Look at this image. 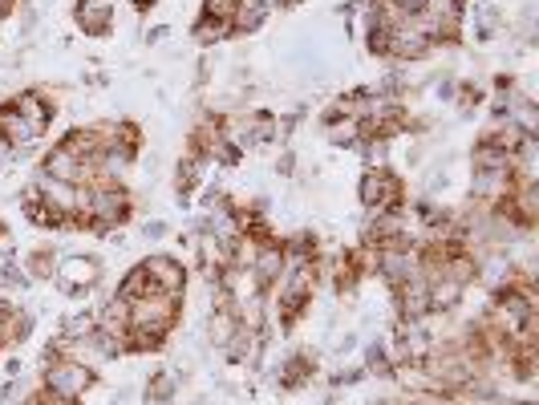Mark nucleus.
<instances>
[{"label":"nucleus","mask_w":539,"mask_h":405,"mask_svg":"<svg viewBox=\"0 0 539 405\" xmlns=\"http://www.w3.org/2000/svg\"><path fill=\"white\" fill-rule=\"evenodd\" d=\"M325 138H329L333 146H357V142L365 138V126H361L353 114H337V118L325 114Z\"/></svg>","instance_id":"412c9836"},{"label":"nucleus","mask_w":539,"mask_h":405,"mask_svg":"<svg viewBox=\"0 0 539 405\" xmlns=\"http://www.w3.org/2000/svg\"><path fill=\"white\" fill-rule=\"evenodd\" d=\"M45 130L41 126H33L29 118H21L9 102L0 106V138H5L13 150H25V146H37V138H41Z\"/></svg>","instance_id":"ddd939ff"},{"label":"nucleus","mask_w":539,"mask_h":405,"mask_svg":"<svg viewBox=\"0 0 539 405\" xmlns=\"http://www.w3.org/2000/svg\"><path fill=\"white\" fill-rule=\"evenodd\" d=\"M365 373H373V377H390L394 373V361H390V353H385L381 341L365 345Z\"/></svg>","instance_id":"c85d7f7f"},{"label":"nucleus","mask_w":539,"mask_h":405,"mask_svg":"<svg viewBox=\"0 0 539 405\" xmlns=\"http://www.w3.org/2000/svg\"><path fill=\"white\" fill-rule=\"evenodd\" d=\"M13 158H17V150H13V146H9L5 138H0V171H5V167H9V162H13Z\"/></svg>","instance_id":"72a5a7b5"},{"label":"nucleus","mask_w":539,"mask_h":405,"mask_svg":"<svg viewBox=\"0 0 539 405\" xmlns=\"http://www.w3.org/2000/svg\"><path fill=\"white\" fill-rule=\"evenodd\" d=\"M134 203L118 183H82V211H77V227H90V231H118L130 219Z\"/></svg>","instance_id":"f257e3e1"},{"label":"nucleus","mask_w":539,"mask_h":405,"mask_svg":"<svg viewBox=\"0 0 539 405\" xmlns=\"http://www.w3.org/2000/svg\"><path fill=\"white\" fill-rule=\"evenodd\" d=\"M53 268H57L53 252H49V248H37V252L25 260V280H29V284H37V280H53Z\"/></svg>","instance_id":"a878e982"},{"label":"nucleus","mask_w":539,"mask_h":405,"mask_svg":"<svg viewBox=\"0 0 539 405\" xmlns=\"http://www.w3.org/2000/svg\"><path fill=\"white\" fill-rule=\"evenodd\" d=\"M29 195L49 211V227H77V211H82V183H61V179L37 175Z\"/></svg>","instance_id":"7ed1b4c3"},{"label":"nucleus","mask_w":539,"mask_h":405,"mask_svg":"<svg viewBox=\"0 0 539 405\" xmlns=\"http://www.w3.org/2000/svg\"><path fill=\"white\" fill-rule=\"evenodd\" d=\"M373 268H377V276L390 284V288H402L406 280H414L422 272V256H418V248L381 243V248H373Z\"/></svg>","instance_id":"423d86ee"},{"label":"nucleus","mask_w":539,"mask_h":405,"mask_svg":"<svg viewBox=\"0 0 539 405\" xmlns=\"http://www.w3.org/2000/svg\"><path fill=\"white\" fill-rule=\"evenodd\" d=\"M394 296H398V312H402V320H426V316H434V312H430V296H426V280H422V272H418L414 280H406L402 288H394Z\"/></svg>","instance_id":"2eb2a0df"},{"label":"nucleus","mask_w":539,"mask_h":405,"mask_svg":"<svg viewBox=\"0 0 539 405\" xmlns=\"http://www.w3.org/2000/svg\"><path fill=\"white\" fill-rule=\"evenodd\" d=\"M268 5H272V9H296L300 0H268Z\"/></svg>","instance_id":"f704fd0d"},{"label":"nucleus","mask_w":539,"mask_h":405,"mask_svg":"<svg viewBox=\"0 0 539 405\" xmlns=\"http://www.w3.org/2000/svg\"><path fill=\"white\" fill-rule=\"evenodd\" d=\"M236 5H240V0H203V17H211V21H231Z\"/></svg>","instance_id":"c756f323"},{"label":"nucleus","mask_w":539,"mask_h":405,"mask_svg":"<svg viewBox=\"0 0 539 405\" xmlns=\"http://www.w3.org/2000/svg\"><path fill=\"white\" fill-rule=\"evenodd\" d=\"M471 167H475V171H491V175H515L511 154L499 150V146H491L487 138L475 142V150H471Z\"/></svg>","instance_id":"6ab92c4d"},{"label":"nucleus","mask_w":539,"mask_h":405,"mask_svg":"<svg viewBox=\"0 0 539 405\" xmlns=\"http://www.w3.org/2000/svg\"><path fill=\"white\" fill-rule=\"evenodd\" d=\"M471 25H475V37H479V41H491V37L503 29V17H499L495 5H475V9H471Z\"/></svg>","instance_id":"5701e85b"},{"label":"nucleus","mask_w":539,"mask_h":405,"mask_svg":"<svg viewBox=\"0 0 539 405\" xmlns=\"http://www.w3.org/2000/svg\"><path fill=\"white\" fill-rule=\"evenodd\" d=\"M94 333V312H69L61 320V337L65 341H86Z\"/></svg>","instance_id":"cd10ccee"},{"label":"nucleus","mask_w":539,"mask_h":405,"mask_svg":"<svg viewBox=\"0 0 539 405\" xmlns=\"http://www.w3.org/2000/svg\"><path fill=\"white\" fill-rule=\"evenodd\" d=\"M41 175L61 179V183H94V175H90V158H86L82 150H73L65 138L53 142V150H45Z\"/></svg>","instance_id":"6e6552de"},{"label":"nucleus","mask_w":539,"mask_h":405,"mask_svg":"<svg viewBox=\"0 0 539 405\" xmlns=\"http://www.w3.org/2000/svg\"><path fill=\"white\" fill-rule=\"evenodd\" d=\"M167 231H171V227H167V223H163V219H150V223H146V227H142V235H146V239H163V235H167Z\"/></svg>","instance_id":"473e14b6"},{"label":"nucleus","mask_w":539,"mask_h":405,"mask_svg":"<svg viewBox=\"0 0 539 405\" xmlns=\"http://www.w3.org/2000/svg\"><path fill=\"white\" fill-rule=\"evenodd\" d=\"M406 405H426V401H406Z\"/></svg>","instance_id":"4c0bfd02"},{"label":"nucleus","mask_w":539,"mask_h":405,"mask_svg":"<svg viewBox=\"0 0 539 405\" xmlns=\"http://www.w3.org/2000/svg\"><path fill=\"white\" fill-rule=\"evenodd\" d=\"M236 329H240V316H236V308H231L223 296H219V304L211 308V316H207V345L211 349H227V341L236 337Z\"/></svg>","instance_id":"4468645a"},{"label":"nucleus","mask_w":539,"mask_h":405,"mask_svg":"<svg viewBox=\"0 0 539 405\" xmlns=\"http://www.w3.org/2000/svg\"><path fill=\"white\" fill-rule=\"evenodd\" d=\"M272 17V5L268 0H240L236 5V13H231V37H248V33H256V29H264V21Z\"/></svg>","instance_id":"dca6fc26"},{"label":"nucleus","mask_w":539,"mask_h":405,"mask_svg":"<svg viewBox=\"0 0 539 405\" xmlns=\"http://www.w3.org/2000/svg\"><path fill=\"white\" fill-rule=\"evenodd\" d=\"M94 381H98V373H94V365H86V361H73V357H45L41 389H49V393H57V397L77 401V397H86V393H90Z\"/></svg>","instance_id":"20e7f679"},{"label":"nucleus","mask_w":539,"mask_h":405,"mask_svg":"<svg viewBox=\"0 0 539 405\" xmlns=\"http://www.w3.org/2000/svg\"><path fill=\"white\" fill-rule=\"evenodd\" d=\"M248 268L256 272V280H260V288L264 292H272L276 284H280V276H284V248H280V239H256V252H252V260H248Z\"/></svg>","instance_id":"1a4fd4ad"},{"label":"nucleus","mask_w":539,"mask_h":405,"mask_svg":"<svg viewBox=\"0 0 539 405\" xmlns=\"http://www.w3.org/2000/svg\"><path fill=\"white\" fill-rule=\"evenodd\" d=\"M179 324V296L150 288L146 296L130 300V333H154V337H171Z\"/></svg>","instance_id":"f03ea898"},{"label":"nucleus","mask_w":539,"mask_h":405,"mask_svg":"<svg viewBox=\"0 0 539 405\" xmlns=\"http://www.w3.org/2000/svg\"><path fill=\"white\" fill-rule=\"evenodd\" d=\"M357 195H361V207H365V211H398V207H406V203H402L406 187H402V179H398L390 167L365 171L361 183H357Z\"/></svg>","instance_id":"39448f33"},{"label":"nucleus","mask_w":539,"mask_h":405,"mask_svg":"<svg viewBox=\"0 0 539 405\" xmlns=\"http://www.w3.org/2000/svg\"><path fill=\"white\" fill-rule=\"evenodd\" d=\"M146 292H150V280H146V272H142V264H138V268H130V272L118 280V292H114V296L130 304V300H138V296H146Z\"/></svg>","instance_id":"bb28decb"},{"label":"nucleus","mask_w":539,"mask_h":405,"mask_svg":"<svg viewBox=\"0 0 539 405\" xmlns=\"http://www.w3.org/2000/svg\"><path fill=\"white\" fill-rule=\"evenodd\" d=\"M276 175H284V179L296 175V154H292V150H284V154L276 158Z\"/></svg>","instance_id":"7c9ffc66"},{"label":"nucleus","mask_w":539,"mask_h":405,"mask_svg":"<svg viewBox=\"0 0 539 405\" xmlns=\"http://www.w3.org/2000/svg\"><path fill=\"white\" fill-rule=\"evenodd\" d=\"M9 106H13L21 118H29L33 126H41V130H49V122H53V114H57V106H49V98H45L41 90H21Z\"/></svg>","instance_id":"f3484780"},{"label":"nucleus","mask_w":539,"mask_h":405,"mask_svg":"<svg viewBox=\"0 0 539 405\" xmlns=\"http://www.w3.org/2000/svg\"><path fill=\"white\" fill-rule=\"evenodd\" d=\"M430 53H434V41H430L414 21L390 29V53H385V57H394V61H422V57H430Z\"/></svg>","instance_id":"9d476101"},{"label":"nucleus","mask_w":539,"mask_h":405,"mask_svg":"<svg viewBox=\"0 0 539 405\" xmlns=\"http://www.w3.org/2000/svg\"><path fill=\"white\" fill-rule=\"evenodd\" d=\"M53 276H57V288H61V292L82 296V292L98 288V280H102V260H98V256L73 252V256H61V260H57Z\"/></svg>","instance_id":"0eeeda50"},{"label":"nucleus","mask_w":539,"mask_h":405,"mask_svg":"<svg viewBox=\"0 0 539 405\" xmlns=\"http://www.w3.org/2000/svg\"><path fill=\"white\" fill-rule=\"evenodd\" d=\"M142 272H146L150 288H159V292L183 296V288H187V268L175 256H150V260H142Z\"/></svg>","instance_id":"9b49d317"},{"label":"nucleus","mask_w":539,"mask_h":405,"mask_svg":"<svg viewBox=\"0 0 539 405\" xmlns=\"http://www.w3.org/2000/svg\"><path fill=\"white\" fill-rule=\"evenodd\" d=\"M33 405H77V401H69V397H57V393H49V389H41V393L33 397Z\"/></svg>","instance_id":"2f4dec72"},{"label":"nucleus","mask_w":539,"mask_h":405,"mask_svg":"<svg viewBox=\"0 0 539 405\" xmlns=\"http://www.w3.org/2000/svg\"><path fill=\"white\" fill-rule=\"evenodd\" d=\"M179 397V373L175 369H154L146 389H142V401L146 405H171Z\"/></svg>","instance_id":"aec40b11"},{"label":"nucleus","mask_w":539,"mask_h":405,"mask_svg":"<svg viewBox=\"0 0 539 405\" xmlns=\"http://www.w3.org/2000/svg\"><path fill=\"white\" fill-rule=\"evenodd\" d=\"M361 158H365V167L373 171V167H385L390 162V138H381V134H365L361 142Z\"/></svg>","instance_id":"393cba45"},{"label":"nucleus","mask_w":539,"mask_h":405,"mask_svg":"<svg viewBox=\"0 0 539 405\" xmlns=\"http://www.w3.org/2000/svg\"><path fill=\"white\" fill-rule=\"evenodd\" d=\"M9 9H17V0H0V13H9Z\"/></svg>","instance_id":"c9c22d12"},{"label":"nucleus","mask_w":539,"mask_h":405,"mask_svg":"<svg viewBox=\"0 0 539 405\" xmlns=\"http://www.w3.org/2000/svg\"><path fill=\"white\" fill-rule=\"evenodd\" d=\"M130 5H134V9H150V5H154V0H130Z\"/></svg>","instance_id":"e433bc0d"},{"label":"nucleus","mask_w":539,"mask_h":405,"mask_svg":"<svg viewBox=\"0 0 539 405\" xmlns=\"http://www.w3.org/2000/svg\"><path fill=\"white\" fill-rule=\"evenodd\" d=\"M0 349H5V345H0Z\"/></svg>","instance_id":"58836bf2"},{"label":"nucleus","mask_w":539,"mask_h":405,"mask_svg":"<svg viewBox=\"0 0 539 405\" xmlns=\"http://www.w3.org/2000/svg\"><path fill=\"white\" fill-rule=\"evenodd\" d=\"M211 167V162L203 158V154H195V150H187L183 158H179V167H175V195L187 203L191 199V191L199 187V179H203V171Z\"/></svg>","instance_id":"a211bd4d"},{"label":"nucleus","mask_w":539,"mask_h":405,"mask_svg":"<svg viewBox=\"0 0 539 405\" xmlns=\"http://www.w3.org/2000/svg\"><path fill=\"white\" fill-rule=\"evenodd\" d=\"M227 37H231V25H227V21H211V17H199L195 29H191V41L203 45V49H207V45H219V41H227Z\"/></svg>","instance_id":"b1692460"},{"label":"nucleus","mask_w":539,"mask_h":405,"mask_svg":"<svg viewBox=\"0 0 539 405\" xmlns=\"http://www.w3.org/2000/svg\"><path fill=\"white\" fill-rule=\"evenodd\" d=\"M313 373H317L313 357H308V353H296V357H288V365H280V389H296L304 377H313Z\"/></svg>","instance_id":"4be33fe9"},{"label":"nucleus","mask_w":539,"mask_h":405,"mask_svg":"<svg viewBox=\"0 0 539 405\" xmlns=\"http://www.w3.org/2000/svg\"><path fill=\"white\" fill-rule=\"evenodd\" d=\"M73 21L86 37H106L114 29V0H77Z\"/></svg>","instance_id":"f8f14e48"}]
</instances>
